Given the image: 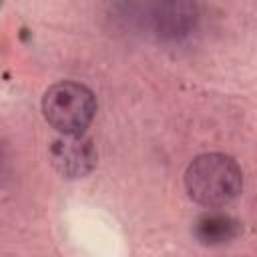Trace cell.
<instances>
[{"mask_svg": "<svg viewBox=\"0 0 257 257\" xmlns=\"http://www.w3.org/2000/svg\"><path fill=\"white\" fill-rule=\"evenodd\" d=\"M185 189L195 203L207 209H221L241 195L243 173L233 157L205 153L189 163L185 171Z\"/></svg>", "mask_w": 257, "mask_h": 257, "instance_id": "1", "label": "cell"}, {"mask_svg": "<svg viewBox=\"0 0 257 257\" xmlns=\"http://www.w3.org/2000/svg\"><path fill=\"white\" fill-rule=\"evenodd\" d=\"M42 114L60 135H82L96 114V98L88 86L74 80H60L46 88Z\"/></svg>", "mask_w": 257, "mask_h": 257, "instance_id": "2", "label": "cell"}, {"mask_svg": "<svg viewBox=\"0 0 257 257\" xmlns=\"http://www.w3.org/2000/svg\"><path fill=\"white\" fill-rule=\"evenodd\" d=\"M153 32L167 42L187 38L199 22L197 0H155L149 8Z\"/></svg>", "mask_w": 257, "mask_h": 257, "instance_id": "3", "label": "cell"}, {"mask_svg": "<svg viewBox=\"0 0 257 257\" xmlns=\"http://www.w3.org/2000/svg\"><path fill=\"white\" fill-rule=\"evenodd\" d=\"M50 163L64 179H82L96 167V149L82 135H62L50 145Z\"/></svg>", "mask_w": 257, "mask_h": 257, "instance_id": "4", "label": "cell"}, {"mask_svg": "<svg viewBox=\"0 0 257 257\" xmlns=\"http://www.w3.org/2000/svg\"><path fill=\"white\" fill-rule=\"evenodd\" d=\"M239 235H241V223L235 217L225 213L211 211L201 215L195 223V237L201 245H207V247L231 243Z\"/></svg>", "mask_w": 257, "mask_h": 257, "instance_id": "5", "label": "cell"}]
</instances>
